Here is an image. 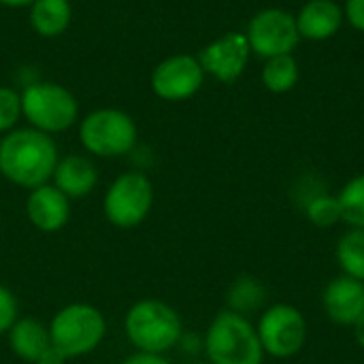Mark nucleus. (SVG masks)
<instances>
[{
    "label": "nucleus",
    "instance_id": "obj_9",
    "mask_svg": "<svg viewBox=\"0 0 364 364\" xmlns=\"http://www.w3.org/2000/svg\"><path fill=\"white\" fill-rule=\"evenodd\" d=\"M247 43L254 53L260 58H275L292 53L299 45L296 17L284 9H262L258 11L247 26Z\"/></svg>",
    "mask_w": 364,
    "mask_h": 364
},
{
    "label": "nucleus",
    "instance_id": "obj_20",
    "mask_svg": "<svg viewBox=\"0 0 364 364\" xmlns=\"http://www.w3.org/2000/svg\"><path fill=\"white\" fill-rule=\"evenodd\" d=\"M337 260L348 277L364 284V228L348 230L337 245Z\"/></svg>",
    "mask_w": 364,
    "mask_h": 364
},
{
    "label": "nucleus",
    "instance_id": "obj_2",
    "mask_svg": "<svg viewBox=\"0 0 364 364\" xmlns=\"http://www.w3.org/2000/svg\"><path fill=\"white\" fill-rule=\"evenodd\" d=\"M124 328L130 343L145 354H164L183 337L179 314L158 299L134 303L126 314Z\"/></svg>",
    "mask_w": 364,
    "mask_h": 364
},
{
    "label": "nucleus",
    "instance_id": "obj_29",
    "mask_svg": "<svg viewBox=\"0 0 364 364\" xmlns=\"http://www.w3.org/2000/svg\"><path fill=\"white\" fill-rule=\"evenodd\" d=\"M0 2L9 6H23V4H34L36 0H0Z\"/></svg>",
    "mask_w": 364,
    "mask_h": 364
},
{
    "label": "nucleus",
    "instance_id": "obj_16",
    "mask_svg": "<svg viewBox=\"0 0 364 364\" xmlns=\"http://www.w3.org/2000/svg\"><path fill=\"white\" fill-rule=\"evenodd\" d=\"M9 346L17 358L34 364L38 356L51 346L49 328L32 318L17 320L9 331Z\"/></svg>",
    "mask_w": 364,
    "mask_h": 364
},
{
    "label": "nucleus",
    "instance_id": "obj_3",
    "mask_svg": "<svg viewBox=\"0 0 364 364\" xmlns=\"http://www.w3.org/2000/svg\"><path fill=\"white\" fill-rule=\"evenodd\" d=\"M203 348L211 364H262L264 356L256 326L230 309L213 318Z\"/></svg>",
    "mask_w": 364,
    "mask_h": 364
},
{
    "label": "nucleus",
    "instance_id": "obj_24",
    "mask_svg": "<svg viewBox=\"0 0 364 364\" xmlns=\"http://www.w3.org/2000/svg\"><path fill=\"white\" fill-rule=\"evenodd\" d=\"M17 322V299L15 294L0 286V335L9 333Z\"/></svg>",
    "mask_w": 364,
    "mask_h": 364
},
{
    "label": "nucleus",
    "instance_id": "obj_28",
    "mask_svg": "<svg viewBox=\"0 0 364 364\" xmlns=\"http://www.w3.org/2000/svg\"><path fill=\"white\" fill-rule=\"evenodd\" d=\"M354 337H356L358 346L364 350V314L354 322Z\"/></svg>",
    "mask_w": 364,
    "mask_h": 364
},
{
    "label": "nucleus",
    "instance_id": "obj_25",
    "mask_svg": "<svg viewBox=\"0 0 364 364\" xmlns=\"http://www.w3.org/2000/svg\"><path fill=\"white\" fill-rule=\"evenodd\" d=\"M343 17H348V21L364 32V0H348L346 9H343Z\"/></svg>",
    "mask_w": 364,
    "mask_h": 364
},
{
    "label": "nucleus",
    "instance_id": "obj_1",
    "mask_svg": "<svg viewBox=\"0 0 364 364\" xmlns=\"http://www.w3.org/2000/svg\"><path fill=\"white\" fill-rule=\"evenodd\" d=\"M58 166V149L47 132L36 128H23L6 134L0 143V173L21 186H45Z\"/></svg>",
    "mask_w": 364,
    "mask_h": 364
},
{
    "label": "nucleus",
    "instance_id": "obj_14",
    "mask_svg": "<svg viewBox=\"0 0 364 364\" xmlns=\"http://www.w3.org/2000/svg\"><path fill=\"white\" fill-rule=\"evenodd\" d=\"M294 17L299 34L309 41H326L335 36L343 23V11L335 0H309Z\"/></svg>",
    "mask_w": 364,
    "mask_h": 364
},
{
    "label": "nucleus",
    "instance_id": "obj_10",
    "mask_svg": "<svg viewBox=\"0 0 364 364\" xmlns=\"http://www.w3.org/2000/svg\"><path fill=\"white\" fill-rule=\"evenodd\" d=\"M250 51L252 49H250L245 34L228 32V34L220 36L218 41H213L211 45H207L200 51L198 62L205 73L213 75L215 79H220L224 83H230V81L239 79L241 73L245 70Z\"/></svg>",
    "mask_w": 364,
    "mask_h": 364
},
{
    "label": "nucleus",
    "instance_id": "obj_6",
    "mask_svg": "<svg viewBox=\"0 0 364 364\" xmlns=\"http://www.w3.org/2000/svg\"><path fill=\"white\" fill-rule=\"evenodd\" d=\"M79 136L87 151L102 158H115L134 147L136 126L124 111L100 109L83 119Z\"/></svg>",
    "mask_w": 364,
    "mask_h": 364
},
{
    "label": "nucleus",
    "instance_id": "obj_19",
    "mask_svg": "<svg viewBox=\"0 0 364 364\" xmlns=\"http://www.w3.org/2000/svg\"><path fill=\"white\" fill-rule=\"evenodd\" d=\"M267 301V290L256 277H239L228 290V305L230 311L239 316H247L258 311Z\"/></svg>",
    "mask_w": 364,
    "mask_h": 364
},
{
    "label": "nucleus",
    "instance_id": "obj_4",
    "mask_svg": "<svg viewBox=\"0 0 364 364\" xmlns=\"http://www.w3.org/2000/svg\"><path fill=\"white\" fill-rule=\"evenodd\" d=\"M107 335V320L94 305L73 303L62 307L49 326L51 346L66 358H79L94 352Z\"/></svg>",
    "mask_w": 364,
    "mask_h": 364
},
{
    "label": "nucleus",
    "instance_id": "obj_13",
    "mask_svg": "<svg viewBox=\"0 0 364 364\" xmlns=\"http://www.w3.org/2000/svg\"><path fill=\"white\" fill-rule=\"evenodd\" d=\"M322 303L333 322L341 326H354V322L364 314V284L354 277L341 275L326 286Z\"/></svg>",
    "mask_w": 364,
    "mask_h": 364
},
{
    "label": "nucleus",
    "instance_id": "obj_27",
    "mask_svg": "<svg viewBox=\"0 0 364 364\" xmlns=\"http://www.w3.org/2000/svg\"><path fill=\"white\" fill-rule=\"evenodd\" d=\"M66 360H68V358H66L55 346H49V348L38 356V360L34 364H64Z\"/></svg>",
    "mask_w": 364,
    "mask_h": 364
},
{
    "label": "nucleus",
    "instance_id": "obj_15",
    "mask_svg": "<svg viewBox=\"0 0 364 364\" xmlns=\"http://www.w3.org/2000/svg\"><path fill=\"white\" fill-rule=\"evenodd\" d=\"M98 181L96 166L83 156H68L53 171V186L68 198L87 196Z\"/></svg>",
    "mask_w": 364,
    "mask_h": 364
},
{
    "label": "nucleus",
    "instance_id": "obj_17",
    "mask_svg": "<svg viewBox=\"0 0 364 364\" xmlns=\"http://www.w3.org/2000/svg\"><path fill=\"white\" fill-rule=\"evenodd\" d=\"M30 19L43 36L62 34L70 21V4L68 0H36L32 4Z\"/></svg>",
    "mask_w": 364,
    "mask_h": 364
},
{
    "label": "nucleus",
    "instance_id": "obj_18",
    "mask_svg": "<svg viewBox=\"0 0 364 364\" xmlns=\"http://www.w3.org/2000/svg\"><path fill=\"white\" fill-rule=\"evenodd\" d=\"M299 62L292 53L269 58L262 68V83L273 94H286L299 83Z\"/></svg>",
    "mask_w": 364,
    "mask_h": 364
},
{
    "label": "nucleus",
    "instance_id": "obj_8",
    "mask_svg": "<svg viewBox=\"0 0 364 364\" xmlns=\"http://www.w3.org/2000/svg\"><path fill=\"white\" fill-rule=\"evenodd\" d=\"M262 350L275 358H290L299 354L307 339V322L303 314L292 305L269 307L258 326Z\"/></svg>",
    "mask_w": 364,
    "mask_h": 364
},
{
    "label": "nucleus",
    "instance_id": "obj_12",
    "mask_svg": "<svg viewBox=\"0 0 364 364\" xmlns=\"http://www.w3.org/2000/svg\"><path fill=\"white\" fill-rule=\"evenodd\" d=\"M26 215L41 232H58L70 218V198L64 196L55 186H38L26 200Z\"/></svg>",
    "mask_w": 364,
    "mask_h": 364
},
{
    "label": "nucleus",
    "instance_id": "obj_21",
    "mask_svg": "<svg viewBox=\"0 0 364 364\" xmlns=\"http://www.w3.org/2000/svg\"><path fill=\"white\" fill-rule=\"evenodd\" d=\"M341 207V222L352 228H364V175L350 179L337 196Z\"/></svg>",
    "mask_w": 364,
    "mask_h": 364
},
{
    "label": "nucleus",
    "instance_id": "obj_11",
    "mask_svg": "<svg viewBox=\"0 0 364 364\" xmlns=\"http://www.w3.org/2000/svg\"><path fill=\"white\" fill-rule=\"evenodd\" d=\"M205 70L192 55H175L164 60L151 77L154 92L164 100H183L198 92Z\"/></svg>",
    "mask_w": 364,
    "mask_h": 364
},
{
    "label": "nucleus",
    "instance_id": "obj_23",
    "mask_svg": "<svg viewBox=\"0 0 364 364\" xmlns=\"http://www.w3.org/2000/svg\"><path fill=\"white\" fill-rule=\"evenodd\" d=\"M21 113V98L17 92L0 87V132L9 130L17 124V117Z\"/></svg>",
    "mask_w": 364,
    "mask_h": 364
},
{
    "label": "nucleus",
    "instance_id": "obj_26",
    "mask_svg": "<svg viewBox=\"0 0 364 364\" xmlns=\"http://www.w3.org/2000/svg\"><path fill=\"white\" fill-rule=\"evenodd\" d=\"M122 364H168V360L162 358V354H145V352H139V354L126 358Z\"/></svg>",
    "mask_w": 364,
    "mask_h": 364
},
{
    "label": "nucleus",
    "instance_id": "obj_7",
    "mask_svg": "<svg viewBox=\"0 0 364 364\" xmlns=\"http://www.w3.org/2000/svg\"><path fill=\"white\" fill-rule=\"evenodd\" d=\"M21 111L41 132H62L77 117L73 94L53 83L30 85L21 96Z\"/></svg>",
    "mask_w": 364,
    "mask_h": 364
},
{
    "label": "nucleus",
    "instance_id": "obj_5",
    "mask_svg": "<svg viewBox=\"0 0 364 364\" xmlns=\"http://www.w3.org/2000/svg\"><path fill=\"white\" fill-rule=\"evenodd\" d=\"M154 207V186L143 173L119 175L105 194V215L115 228L139 226Z\"/></svg>",
    "mask_w": 364,
    "mask_h": 364
},
{
    "label": "nucleus",
    "instance_id": "obj_22",
    "mask_svg": "<svg viewBox=\"0 0 364 364\" xmlns=\"http://www.w3.org/2000/svg\"><path fill=\"white\" fill-rule=\"evenodd\" d=\"M305 213L309 218L311 224H316L318 228H331L333 224L341 222V207L337 196L331 194H316L311 200H307Z\"/></svg>",
    "mask_w": 364,
    "mask_h": 364
}]
</instances>
